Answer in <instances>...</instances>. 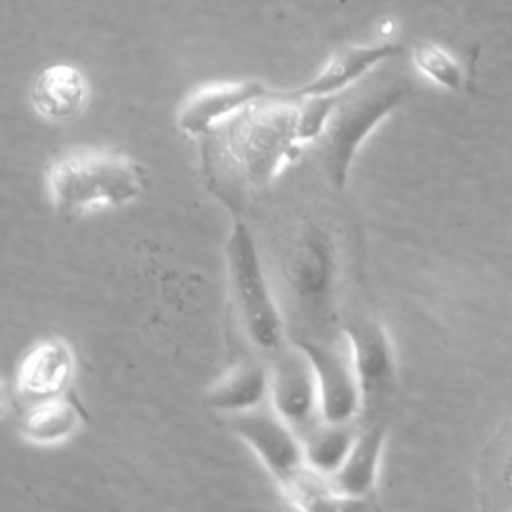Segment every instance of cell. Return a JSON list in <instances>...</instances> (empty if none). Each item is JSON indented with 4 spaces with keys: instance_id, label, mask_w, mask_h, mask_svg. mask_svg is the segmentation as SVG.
I'll use <instances>...</instances> for the list:
<instances>
[{
    "instance_id": "obj_5",
    "label": "cell",
    "mask_w": 512,
    "mask_h": 512,
    "mask_svg": "<svg viewBox=\"0 0 512 512\" xmlns=\"http://www.w3.org/2000/svg\"><path fill=\"white\" fill-rule=\"evenodd\" d=\"M224 258L230 298L244 338L260 354L276 358L288 348L286 324L264 272L254 234L240 212H232Z\"/></svg>"
},
{
    "instance_id": "obj_7",
    "label": "cell",
    "mask_w": 512,
    "mask_h": 512,
    "mask_svg": "<svg viewBox=\"0 0 512 512\" xmlns=\"http://www.w3.org/2000/svg\"><path fill=\"white\" fill-rule=\"evenodd\" d=\"M342 334L348 344L352 366L362 396V414L378 418L376 412L384 408V402L396 390V356L392 340L374 318H350Z\"/></svg>"
},
{
    "instance_id": "obj_4",
    "label": "cell",
    "mask_w": 512,
    "mask_h": 512,
    "mask_svg": "<svg viewBox=\"0 0 512 512\" xmlns=\"http://www.w3.org/2000/svg\"><path fill=\"white\" fill-rule=\"evenodd\" d=\"M340 270L332 228L322 220H304L290 236L280 272L296 314L312 330H324L336 316Z\"/></svg>"
},
{
    "instance_id": "obj_10",
    "label": "cell",
    "mask_w": 512,
    "mask_h": 512,
    "mask_svg": "<svg viewBox=\"0 0 512 512\" xmlns=\"http://www.w3.org/2000/svg\"><path fill=\"white\" fill-rule=\"evenodd\" d=\"M272 92V88H266L256 80L208 84L190 94L182 104L178 112V128L192 138L206 136Z\"/></svg>"
},
{
    "instance_id": "obj_8",
    "label": "cell",
    "mask_w": 512,
    "mask_h": 512,
    "mask_svg": "<svg viewBox=\"0 0 512 512\" xmlns=\"http://www.w3.org/2000/svg\"><path fill=\"white\" fill-rule=\"evenodd\" d=\"M230 430L240 436L282 486L306 466L300 434L272 408L256 406L230 416Z\"/></svg>"
},
{
    "instance_id": "obj_1",
    "label": "cell",
    "mask_w": 512,
    "mask_h": 512,
    "mask_svg": "<svg viewBox=\"0 0 512 512\" xmlns=\"http://www.w3.org/2000/svg\"><path fill=\"white\" fill-rule=\"evenodd\" d=\"M298 116L300 98L274 90L202 136L206 184L230 212H240L244 198L264 190L296 160L304 146Z\"/></svg>"
},
{
    "instance_id": "obj_16",
    "label": "cell",
    "mask_w": 512,
    "mask_h": 512,
    "mask_svg": "<svg viewBox=\"0 0 512 512\" xmlns=\"http://www.w3.org/2000/svg\"><path fill=\"white\" fill-rule=\"evenodd\" d=\"M270 398V370L260 364H240L208 388L206 404L226 416L262 406Z\"/></svg>"
},
{
    "instance_id": "obj_17",
    "label": "cell",
    "mask_w": 512,
    "mask_h": 512,
    "mask_svg": "<svg viewBox=\"0 0 512 512\" xmlns=\"http://www.w3.org/2000/svg\"><path fill=\"white\" fill-rule=\"evenodd\" d=\"M356 432L358 426L354 422L334 424L320 420L312 430L302 436L306 464L328 478L334 476L344 464L354 444Z\"/></svg>"
},
{
    "instance_id": "obj_3",
    "label": "cell",
    "mask_w": 512,
    "mask_h": 512,
    "mask_svg": "<svg viewBox=\"0 0 512 512\" xmlns=\"http://www.w3.org/2000/svg\"><path fill=\"white\" fill-rule=\"evenodd\" d=\"M406 96V84L390 76L362 78L336 94L324 132L318 138L322 170L334 190H344L360 146Z\"/></svg>"
},
{
    "instance_id": "obj_11",
    "label": "cell",
    "mask_w": 512,
    "mask_h": 512,
    "mask_svg": "<svg viewBox=\"0 0 512 512\" xmlns=\"http://www.w3.org/2000/svg\"><path fill=\"white\" fill-rule=\"evenodd\" d=\"M76 374V358L66 340L58 336L36 342L16 372V396L22 404L68 394Z\"/></svg>"
},
{
    "instance_id": "obj_19",
    "label": "cell",
    "mask_w": 512,
    "mask_h": 512,
    "mask_svg": "<svg viewBox=\"0 0 512 512\" xmlns=\"http://www.w3.org/2000/svg\"><path fill=\"white\" fill-rule=\"evenodd\" d=\"M412 58H414V66L438 86L452 92L464 90V82H466L464 70L460 62L442 46L434 42H420L416 44Z\"/></svg>"
},
{
    "instance_id": "obj_15",
    "label": "cell",
    "mask_w": 512,
    "mask_h": 512,
    "mask_svg": "<svg viewBox=\"0 0 512 512\" xmlns=\"http://www.w3.org/2000/svg\"><path fill=\"white\" fill-rule=\"evenodd\" d=\"M84 418L80 402L70 396H56L24 404L18 416V432L34 444H56L66 440Z\"/></svg>"
},
{
    "instance_id": "obj_18",
    "label": "cell",
    "mask_w": 512,
    "mask_h": 512,
    "mask_svg": "<svg viewBox=\"0 0 512 512\" xmlns=\"http://www.w3.org/2000/svg\"><path fill=\"white\" fill-rule=\"evenodd\" d=\"M284 498L290 506L300 510H350V508H366L362 502L352 500L344 494H340L332 480L308 464L298 470L286 484L280 486Z\"/></svg>"
},
{
    "instance_id": "obj_20",
    "label": "cell",
    "mask_w": 512,
    "mask_h": 512,
    "mask_svg": "<svg viewBox=\"0 0 512 512\" xmlns=\"http://www.w3.org/2000/svg\"><path fill=\"white\" fill-rule=\"evenodd\" d=\"M336 94L326 96H304L300 98V116H298V134L302 144L318 142L328 116L332 112Z\"/></svg>"
},
{
    "instance_id": "obj_9",
    "label": "cell",
    "mask_w": 512,
    "mask_h": 512,
    "mask_svg": "<svg viewBox=\"0 0 512 512\" xmlns=\"http://www.w3.org/2000/svg\"><path fill=\"white\" fill-rule=\"evenodd\" d=\"M270 406L300 434L312 430L320 420V396L314 370L306 354L290 342L274 358L270 370Z\"/></svg>"
},
{
    "instance_id": "obj_12",
    "label": "cell",
    "mask_w": 512,
    "mask_h": 512,
    "mask_svg": "<svg viewBox=\"0 0 512 512\" xmlns=\"http://www.w3.org/2000/svg\"><path fill=\"white\" fill-rule=\"evenodd\" d=\"M402 44L398 42H378V44H350L338 48L324 68L304 86L290 90L294 96H326L338 94L354 86L368 76L378 64L402 54Z\"/></svg>"
},
{
    "instance_id": "obj_2",
    "label": "cell",
    "mask_w": 512,
    "mask_h": 512,
    "mask_svg": "<svg viewBox=\"0 0 512 512\" xmlns=\"http://www.w3.org/2000/svg\"><path fill=\"white\" fill-rule=\"evenodd\" d=\"M52 206L70 222L94 208L124 206L146 188V170L132 158L108 150H78L46 170Z\"/></svg>"
},
{
    "instance_id": "obj_14",
    "label": "cell",
    "mask_w": 512,
    "mask_h": 512,
    "mask_svg": "<svg viewBox=\"0 0 512 512\" xmlns=\"http://www.w3.org/2000/svg\"><path fill=\"white\" fill-rule=\"evenodd\" d=\"M90 96V86L80 68L72 64H52L34 78L30 98L40 116L66 122L82 114Z\"/></svg>"
},
{
    "instance_id": "obj_6",
    "label": "cell",
    "mask_w": 512,
    "mask_h": 512,
    "mask_svg": "<svg viewBox=\"0 0 512 512\" xmlns=\"http://www.w3.org/2000/svg\"><path fill=\"white\" fill-rule=\"evenodd\" d=\"M290 342L306 354L314 370L322 420L356 422L362 416V396L344 334L338 340L314 334L294 336Z\"/></svg>"
},
{
    "instance_id": "obj_13",
    "label": "cell",
    "mask_w": 512,
    "mask_h": 512,
    "mask_svg": "<svg viewBox=\"0 0 512 512\" xmlns=\"http://www.w3.org/2000/svg\"><path fill=\"white\" fill-rule=\"evenodd\" d=\"M386 440V422L382 418H372L364 426L358 428L354 444L340 466V470L330 476L334 488L352 498L362 502L370 508V498L374 496L382 448Z\"/></svg>"
}]
</instances>
